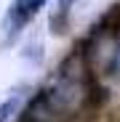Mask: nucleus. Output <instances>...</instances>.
<instances>
[{
  "label": "nucleus",
  "instance_id": "obj_1",
  "mask_svg": "<svg viewBox=\"0 0 120 122\" xmlns=\"http://www.w3.org/2000/svg\"><path fill=\"white\" fill-rule=\"evenodd\" d=\"M43 5H46V0H16V3L11 5V13H8V24L11 27H22Z\"/></svg>",
  "mask_w": 120,
  "mask_h": 122
},
{
  "label": "nucleus",
  "instance_id": "obj_3",
  "mask_svg": "<svg viewBox=\"0 0 120 122\" xmlns=\"http://www.w3.org/2000/svg\"><path fill=\"white\" fill-rule=\"evenodd\" d=\"M75 5V0H59V8H62V11H69Z\"/></svg>",
  "mask_w": 120,
  "mask_h": 122
},
{
  "label": "nucleus",
  "instance_id": "obj_2",
  "mask_svg": "<svg viewBox=\"0 0 120 122\" xmlns=\"http://www.w3.org/2000/svg\"><path fill=\"white\" fill-rule=\"evenodd\" d=\"M22 101H24V90H13L3 104H0V122H11V119L19 114Z\"/></svg>",
  "mask_w": 120,
  "mask_h": 122
}]
</instances>
